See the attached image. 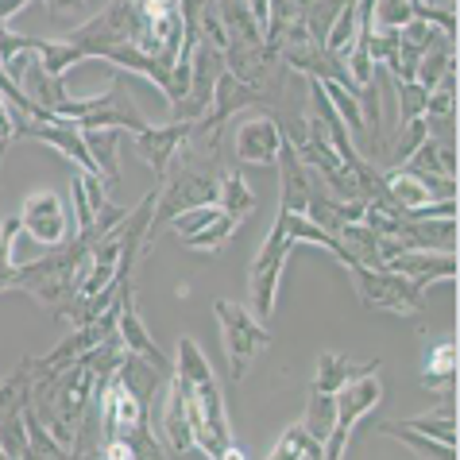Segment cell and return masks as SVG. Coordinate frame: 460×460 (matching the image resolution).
Instances as JSON below:
<instances>
[{
	"label": "cell",
	"instance_id": "cell-1",
	"mask_svg": "<svg viewBox=\"0 0 460 460\" xmlns=\"http://www.w3.org/2000/svg\"><path fill=\"white\" fill-rule=\"evenodd\" d=\"M163 372L155 364L139 360V356L124 352L117 372H109L97 383L93 406L101 414V438L105 441H128L136 456H171L147 421V402L155 394Z\"/></svg>",
	"mask_w": 460,
	"mask_h": 460
},
{
	"label": "cell",
	"instance_id": "cell-2",
	"mask_svg": "<svg viewBox=\"0 0 460 460\" xmlns=\"http://www.w3.org/2000/svg\"><path fill=\"white\" fill-rule=\"evenodd\" d=\"M124 213L128 209H120V206H112V209L105 206L97 221L89 228H82L70 244H58L50 255H40V260H31V263H12L8 271H0V290H23L40 305H47L50 314L62 317V310L78 298V283H82L89 248H93L97 236L109 233Z\"/></svg>",
	"mask_w": 460,
	"mask_h": 460
},
{
	"label": "cell",
	"instance_id": "cell-3",
	"mask_svg": "<svg viewBox=\"0 0 460 460\" xmlns=\"http://www.w3.org/2000/svg\"><path fill=\"white\" fill-rule=\"evenodd\" d=\"M174 379V376H171ZM178 391L186 399V414H190V429H194V445L198 453L206 456H217V460H240L244 449L236 445L233 438V426H228V411H225V391L217 376H206V379H174Z\"/></svg>",
	"mask_w": 460,
	"mask_h": 460
},
{
	"label": "cell",
	"instance_id": "cell-4",
	"mask_svg": "<svg viewBox=\"0 0 460 460\" xmlns=\"http://www.w3.org/2000/svg\"><path fill=\"white\" fill-rule=\"evenodd\" d=\"M344 271L352 275L356 294H360L372 310H387V314L411 317V322H421V317H426L421 287L411 283L406 275L391 271V267H364V263H352V267H344Z\"/></svg>",
	"mask_w": 460,
	"mask_h": 460
},
{
	"label": "cell",
	"instance_id": "cell-5",
	"mask_svg": "<svg viewBox=\"0 0 460 460\" xmlns=\"http://www.w3.org/2000/svg\"><path fill=\"white\" fill-rule=\"evenodd\" d=\"M213 314L221 322V341H225V360H228V379L240 383L248 376L252 360L260 356L267 344H271V333L260 325V317L252 310H244L240 302H228V298H217L213 302Z\"/></svg>",
	"mask_w": 460,
	"mask_h": 460
},
{
	"label": "cell",
	"instance_id": "cell-6",
	"mask_svg": "<svg viewBox=\"0 0 460 460\" xmlns=\"http://www.w3.org/2000/svg\"><path fill=\"white\" fill-rule=\"evenodd\" d=\"M298 252V240L290 236V228L283 217H275V228L267 233L260 255L252 263V275H248V290H252V314L260 317H271L275 314V298H279V283H283V271L290 263V255Z\"/></svg>",
	"mask_w": 460,
	"mask_h": 460
},
{
	"label": "cell",
	"instance_id": "cell-7",
	"mask_svg": "<svg viewBox=\"0 0 460 460\" xmlns=\"http://www.w3.org/2000/svg\"><path fill=\"white\" fill-rule=\"evenodd\" d=\"M383 399V379L379 372H367V376H356L349 379L344 387L333 391V429L325 438V460H341L349 453V438L352 429L360 426V418H367L379 406Z\"/></svg>",
	"mask_w": 460,
	"mask_h": 460
},
{
	"label": "cell",
	"instance_id": "cell-8",
	"mask_svg": "<svg viewBox=\"0 0 460 460\" xmlns=\"http://www.w3.org/2000/svg\"><path fill=\"white\" fill-rule=\"evenodd\" d=\"M55 117H66V120H78V128H120V132L136 136L139 128H147V120L139 117V109L132 105V97H128V89L120 78H112V89L105 93H93V97H70L62 101Z\"/></svg>",
	"mask_w": 460,
	"mask_h": 460
},
{
	"label": "cell",
	"instance_id": "cell-9",
	"mask_svg": "<svg viewBox=\"0 0 460 460\" xmlns=\"http://www.w3.org/2000/svg\"><path fill=\"white\" fill-rule=\"evenodd\" d=\"M31 356L20 360L16 372L0 379V453L4 456H28V438H23V406L31 399Z\"/></svg>",
	"mask_w": 460,
	"mask_h": 460
},
{
	"label": "cell",
	"instance_id": "cell-10",
	"mask_svg": "<svg viewBox=\"0 0 460 460\" xmlns=\"http://www.w3.org/2000/svg\"><path fill=\"white\" fill-rule=\"evenodd\" d=\"M20 225L35 244L58 248V244H66L74 221H70V213H66V206H62V198L55 194V190H35V194H28L23 206H20Z\"/></svg>",
	"mask_w": 460,
	"mask_h": 460
},
{
	"label": "cell",
	"instance_id": "cell-11",
	"mask_svg": "<svg viewBox=\"0 0 460 460\" xmlns=\"http://www.w3.org/2000/svg\"><path fill=\"white\" fill-rule=\"evenodd\" d=\"M283 151V124L271 112H255V117H244L233 132V155L248 167H267V163L279 159Z\"/></svg>",
	"mask_w": 460,
	"mask_h": 460
},
{
	"label": "cell",
	"instance_id": "cell-12",
	"mask_svg": "<svg viewBox=\"0 0 460 460\" xmlns=\"http://www.w3.org/2000/svg\"><path fill=\"white\" fill-rule=\"evenodd\" d=\"M117 341L124 344V352H132V356H139V360L155 364L163 376L171 372L167 352H163L159 344L151 341L144 317H139V310H136V287H132V279H128V283L120 287V294H117Z\"/></svg>",
	"mask_w": 460,
	"mask_h": 460
},
{
	"label": "cell",
	"instance_id": "cell-13",
	"mask_svg": "<svg viewBox=\"0 0 460 460\" xmlns=\"http://www.w3.org/2000/svg\"><path fill=\"white\" fill-rule=\"evenodd\" d=\"M190 136H194V120H174V124H163V128H151V124L139 128L132 139H136L139 155L147 159L151 174L163 182L167 171H171V163L178 159V151L190 144Z\"/></svg>",
	"mask_w": 460,
	"mask_h": 460
},
{
	"label": "cell",
	"instance_id": "cell-14",
	"mask_svg": "<svg viewBox=\"0 0 460 460\" xmlns=\"http://www.w3.org/2000/svg\"><path fill=\"white\" fill-rule=\"evenodd\" d=\"M383 267L406 275L421 290L441 283V279H456V255L453 252H429V248H402L399 255H391Z\"/></svg>",
	"mask_w": 460,
	"mask_h": 460
},
{
	"label": "cell",
	"instance_id": "cell-15",
	"mask_svg": "<svg viewBox=\"0 0 460 460\" xmlns=\"http://www.w3.org/2000/svg\"><path fill=\"white\" fill-rule=\"evenodd\" d=\"M159 438H163V445H167V453H198L194 429H190V414H186V399H182V391H178L174 379H171L167 394H163Z\"/></svg>",
	"mask_w": 460,
	"mask_h": 460
},
{
	"label": "cell",
	"instance_id": "cell-16",
	"mask_svg": "<svg viewBox=\"0 0 460 460\" xmlns=\"http://www.w3.org/2000/svg\"><path fill=\"white\" fill-rule=\"evenodd\" d=\"M70 198H74V217H78V233L89 228L101 217V209L109 206V182L93 171H78L70 178Z\"/></svg>",
	"mask_w": 460,
	"mask_h": 460
},
{
	"label": "cell",
	"instance_id": "cell-17",
	"mask_svg": "<svg viewBox=\"0 0 460 460\" xmlns=\"http://www.w3.org/2000/svg\"><path fill=\"white\" fill-rule=\"evenodd\" d=\"M367 372H379V360H364L360 364V360H349V356H341V352H322L317 356V372H314V387L310 391L333 394L349 379L367 376Z\"/></svg>",
	"mask_w": 460,
	"mask_h": 460
},
{
	"label": "cell",
	"instance_id": "cell-18",
	"mask_svg": "<svg viewBox=\"0 0 460 460\" xmlns=\"http://www.w3.org/2000/svg\"><path fill=\"white\" fill-rule=\"evenodd\" d=\"M217 206H221L236 225H244L248 217L255 213V194L248 186V178L240 174L236 167H228L217 174Z\"/></svg>",
	"mask_w": 460,
	"mask_h": 460
},
{
	"label": "cell",
	"instance_id": "cell-19",
	"mask_svg": "<svg viewBox=\"0 0 460 460\" xmlns=\"http://www.w3.org/2000/svg\"><path fill=\"white\" fill-rule=\"evenodd\" d=\"M421 387L433 394L456 391V341L433 344V352L426 356V367H421Z\"/></svg>",
	"mask_w": 460,
	"mask_h": 460
},
{
	"label": "cell",
	"instance_id": "cell-20",
	"mask_svg": "<svg viewBox=\"0 0 460 460\" xmlns=\"http://www.w3.org/2000/svg\"><path fill=\"white\" fill-rule=\"evenodd\" d=\"M406 171H418V174H433V178H456V151L441 139H421V147L414 151L411 159L402 163Z\"/></svg>",
	"mask_w": 460,
	"mask_h": 460
},
{
	"label": "cell",
	"instance_id": "cell-21",
	"mask_svg": "<svg viewBox=\"0 0 460 460\" xmlns=\"http://www.w3.org/2000/svg\"><path fill=\"white\" fill-rule=\"evenodd\" d=\"M85 144H89V155L97 159V171L109 186L120 182V167H117V144H120V128H85Z\"/></svg>",
	"mask_w": 460,
	"mask_h": 460
},
{
	"label": "cell",
	"instance_id": "cell-22",
	"mask_svg": "<svg viewBox=\"0 0 460 460\" xmlns=\"http://www.w3.org/2000/svg\"><path fill=\"white\" fill-rule=\"evenodd\" d=\"M317 82H322L325 101L333 105V112L341 117L344 132L352 136V144H360V136L367 132V128H364V112H360V101H356V93H352V89H344L341 82H333V78H317Z\"/></svg>",
	"mask_w": 460,
	"mask_h": 460
},
{
	"label": "cell",
	"instance_id": "cell-23",
	"mask_svg": "<svg viewBox=\"0 0 460 460\" xmlns=\"http://www.w3.org/2000/svg\"><path fill=\"white\" fill-rule=\"evenodd\" d=\"M271 456L275 460H294V456H302V460H325V441L314 438V433L305 429V421H294V426L283 429V438L275 441Z\"/></svg>",
	"mask_w": 460,
	"mask_h": 460
},
{
	"label": "cell",
	"instance_id": "cell-24",
	"mask_svg": "<svg viewBox=\"0 0 460 460\" xmlns=\"http://www.w3.org/2000/svg\"><path fill=\"white\" fill-rule=\"evenodd\" d=\"M356 28H360V0H352V4H344L337 16H333V23H329V31H325V40H322V47L329 50L333 58H349V50H352V43H356Z\"/></svg>",
	"mask_w": 460,
	"mask_h": 460
},
{
	"label": "cell",
	"instance_id": "cell-25",
	"mask_svg": "<svg viewBox=\"0 0 460 460\" xmlns=\"http://www.w3.org/2000/svg\"><path fill=\"white\" fill-rule=\"evenodd\" d=\"M387 438H394V441H402L411 453H418V456H438V460H453L456 456V449L453 445H441V441H433V438H426V433H418L414 426H406V421H383L379 426Z\"/></svg>",
	"mask_w": 460,
	"mask_h": 460
},
{
	"label": "cell",
	"instance_id": "cell-26",
	"mask_svg": "<svg viewBox=\"0 0 460 460\" xmlns=\"http://www.w3.org/2000/svg\"><path fill=\"white\" fill-rule=\"evenodd\" d=\"M23 438H28V456H70L62 445L55 441V433L43 426V418L23 406Z\"/></svg>",
	"mask_w": 460,
	"mask_h": 460
},
{
	"label": "cell",
	"instance_id": "cell-27",
	"mask_svg": "<svg viewBox=\"0 0 460 460\" xmlns=\"http://www.w3.org/2000/svg\"><path fill=\"white\" fill-rule=\"evenodd\" d=\"M406 426H414L418 433H426V438L441 441V445H453L456 449V411L453 406H441V411H433V414L406 418Z\"/></svg>",
	"mask_w": 460,
	"mask_h": 460
},
{
	"label": "cell",
	"instance_id": "cell-28",
	"mask_svg": "<svg viewBox=\"0 0 460 460\" xmlns=\"http://www.w3.org/2000/svg\"><path fill=\"white\" fill-rule=\"evenodd\" d=\"M236 228H240V225L233 221V217L221 213L213 225L201 228V233H194V236H182V244H186L190 252H221V248L228 244V236L236 233Z\"/></svg>",
	"mask_w": 460,
	"mask_h": 460
},
{
	"label": "cell",
	"instance_id": "cell-29",
	"mask_svg": "<svg viewBox=\"0 0 460 460\" xmlns=\"http://www.w3.org/2000/svg\"><path fill=\"white\" fill-rule=\"evenodd\" d=\"M414 20V0H372V28L399 31Z\"/></svg>",
	"mask_w": 460,
	"mask_h": 460
},
{
	"label": "cell",
	"instance_id": "cell-30",
	"mask_svg": "<svg viewBox=\"0 0 460 460\" xmlns=\"http://www.w3.org/2000/svg\"><path fill=\"white\" fill-rule=\"evenodd\" d=\"M456 112V66L445 70V78L429 89L426 97V120H445Z\"/></svg>",
	"mask_w": 460,
	"mask_h": 460
},
{
	"label": "cell",
	"instance_id": "cell-31",
	"mask_svg": "<svg viewBox=\"0 0 460 460\" xmlns=\"http://www.w3.org/2000/svg\"><path fill=\"white\" fill-rule=\"evenodd\" d=\"M426 136H429V120L426 117H418L411 124H399V139L391 144V171L402 167V163L421 147V139H426Z\"/></svg>",
	"mask_w": 460,
	"mask_h": 460
},
{
	"label": "cell",
	"instance_id": "cell-32",
	"mask_svg": "<svg viewBox=\"0 0 460 460\" xmlns=\"http://www.w3.org/2000/svg\"><path fill=\"white\" fill-rule=\"evenodd\" d=\"M333 394H322V391H310V406H305V429L314 433V438H329V429H333Z\"/></svg>",
	"mask_w": 460,
	"mask_h": 460
},
{
	"label": "cell",
	"instance_id": "cell-33",
	"mask_svg": "<svg viewBox=\"0 0 460 460\" xmlns=\"http://www.w3.org/2000/svg\"><path fill=\"white\" fill-rule=\"evenodd\" d=\"M221 213H225V209L217 206V201H209V206H194V209H182V213H174L167 225L174 228L178 236H194V233H201V228H206V225H213V221H217V217H221Z\"/></svg>",
	"mask_w": 460,
	"mask_h": 460
},
{
	"label": "cell",
	"instance_id": "cell-34",
	"mask_svg": "<svg viewBox=\"0 0 460 460\" xmlns=\"http://www.w3.org/2000/svg\"><path fill=\"white\" fill-rule=\"evenodd\" d=\"M344 4H352V0H310V4H305V31L314 35L317 43L325 40V31H329V23H333V16L337 12L344 8Z\"/></svg>",
	"mask_w": 460,
	"mask_h": 460
},
{
	"label": "cell",
	"instance_id": "cell-35",
	"mask_svg": "<svg viewBox=\"0 0 460 460\" xmlns=\"http://www.w3.org/2000/svg\"><path fill=\"white\" fill-rule=\"evenodd\" d=\"M394 93H399V124H411L418 117H426V97L429 93L418 82H394Z\"/></svg>",
	"mask_w": 460,
	"mask_h": 460
},
{
	"label": "cell",
	"instance_id": "cell-36",
	"mask_svg": "<svg viewBox=\"0 0 460 460\" xmlns=\"http://www.w3.org/2000/svg\"><path fill=\"white\" fill-rule=\"evenodd\" d=\"M20 233H23L20 213L4 217V225H0V271H8V267L16 263V240H20Z\"/></svg>",
	"mask_w": 460,
	"mask_h": 460
},
{
	"label": "cell",
	"instance_id": "cell-37",
	"mask_svg": "<svg viewBox=\"0 0 460 460\" xmlns=\"http://www.w3.org/2000/svg\"><path fill=\"white\" fill-rule=\"evenodd\" d=\"M12 139H16V109L4 101V93H0V163H4Z\"/></svg>",
	"mask_w": 460,
	"mask_h": 460
},
{
	"label": "cell",
	"instance_id": "cell-38",
	"mask_svg": "<svg viewBox=\"0 0 460 460\" xmlns=\"http://www.w3.org/2000/svg\"><path fill=\"white\" fill-rule=\"evenodd\" d=\"M43 4H47V12H50V16H55L58 23H74V20L82 16V4H85V0H43Z\"/></svg>",
	"mask_w": 460,
	"mask_h": 460
},
{
	"label": "cell",
	"instance_id": "cell-39",
	"mask_svg": "<svg viewBox=\"0 0 460 460\" xmlns=\"http://www.w3.org/2000/svg\"><path fill=\"white\" fill-rule=\"evenodd\" d=\"M97 453H101V456H109V460H132V456H136V449H132L128 441H105Z\"/></svg>",
	"mask_w": 460,
	"mask_h": 460
},
{
	"label": "cell",
	"instance_id": "cell-40",
	"mask_svg": "<svg viewBox=\"0 0 460 460\" xmlns=\"http://www.w3.org/2000/svg\"><path fill=\"white\" fill-rule=\"evenodd\" d=\"M248 12H252V20L260 23V28H267V16H271V0H244Z\"/></svg>",
	"mask_w": 460,
	"mask_h": 460
}]
</instances>
